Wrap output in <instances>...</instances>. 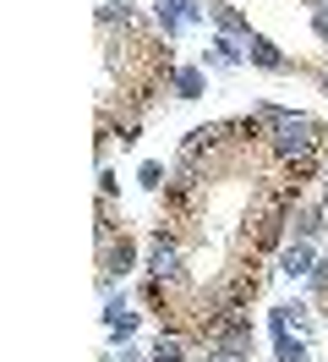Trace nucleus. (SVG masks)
Returning a JSON list of instances; mask_svg holds the SVG:
<instances>
[{"label":"nucleus","mask_w":328,"mask_h":362,"mask_svg":"<svg viewBox=\"0 0 328 362\" xmlns=\"http://www.w3.org/2000/svg\"><path fill=\"white\" fill-rule=\"evenodd\" d=\"M274 351H279V362H312V346L296 329H274Z\"/></svg>","instance_id":"obj_12"},{"label":"nucleus","mask_w":328,"mask_h":362,"mask_svg":"<svg viewBox=\"0 0 328 362\" xmlns=\"http://www.w3.org/2000/svg\"><path fill=\"white\" fill-rule=\"evenodd\" d=\"M137 187H142V192L170 187V181H164V165H159V159H142V165H137Z\"/></svg>","instance_id":"obj_14"},{"label":"nucleus","mask_w":328,"mask_h":362,"mask_svg":"<svg viewBox=\"0 0 328 362\" xmlns=\"http://www.w3.org/2000/svg\"><path fill=\"white\" fill-rule=\"evenodd\" d=\"M148 357H153V362H192V357H186V340H181V335H164V329L153 335Z\"/></svg>","instance_id":"obj_13"},{"label":"nucleus","mask_w":328,"mask_h":362,"mask_svg":"<svg viewBox=\"0 0 328 362\" xmlns=\"http://www.w3.org/2000/svg\"><path fill=\"white\" fill-rule=\"evenodd\" d=\"M202 362H236V357H224V351H214V357H202Z\"/></svg>","instance_id":"obj_21"},{"label":"nucleus","mask_w":328,"mask_h":362,"mask_svg":"<svg viewBox=\"0 0 328 362\" xmlns=\"http://www.w3.org/2000/svg\"><path fill=\"white\" fill-rule=\"evenodd\" d=\"M323 137H328L323 121L290 110V121H279V127L268 132V154L274 159H296V154H306V148H323Z\"/></svg>","instance_id":"obj_1"},{"label":"nucleus","mask_w":328,"mask_h":362,"mask_svg":"<svg viewBox=\"0 0 328 362\" xmlns=\"http://www.w3.org/2000/svg\"><path fill=\"white\" fill-rule=\"evenodd\" d=\"M148 274L164 280V286H181V280H186V252H181V242H175L164 226L148 236Z\"/></svg>","instance_id":"obj_2"},{"label":"nucleus","mask_w":328,"mask_h":362,"mask_svg":"<svg viewBox=\"0 0 328 362\" xmlns=\"http://www.w3.org/2000/svg\"><path fill=\"white\" fill-rule=\"evenodd\" d=\"M306 291L317 296V302H328V258H317V269H312V280H306Z\"/></svg>","instance_id":"obj_15"},{"label":"nucleus","mask_w":328,"mask_h":362,"mask_svg":"<svg viewBox=\"0 0 328 362\" xmlns=\"http://www.w3.org/2000/svg\"><path fill=\"white\" fill-rule=\"evenodd\" d=\"M246 61H252L257 71H274V77L301 71V61H296V55H284V49L274 45V39H262V33H252V39H246Z\"/></svg>","instance_id":"obj_5"},{"label":"nucleus","mask_w":328,"mask_h":362,"mask_svg":"<svg viewBox=\"0 0 328 362\" xmlns=\"http://www.w3.org/2000/svg\"><path fill=\"white\" fill-rule=\"evenodd\" d=\"M153 17H159V33L175 39V33H186L208 17V6H197V0H153Z\"/></svg>","instance_id":"obj_4"},{"label":"nucleus","mask_w":328,"mask_h":362,"mask_svg":"<svg viewBox=\"0 0 328 362\" xmlns=\"http://www.w3.org/2000/svg\"><path fill=\"white\" fill-rule=\"evenodd\" d=\"M241 61H246V39H230V33H214L208 49H202V66H214V71H236Z\"/></svg>","instance_id":"obj_8"},{"label":"nucleus","mask_w":328,"mask_h":362,"mask_svg":"<svg viewBox=\"0 0 328 362\" xmlns=\"http://www.w3.org/2000/svg\"><path fill=\"white\" fill-rule=\"evenodd\" d=\"M115 192H121L115 170H109V165H99V198H109V204H115Z\"/></svg>","instance_id":"obj_17"},{"label":"nucleus","mask_w":328,"mask_h":362,"mask_svg":"<svg viewBox=\"0 0 328 362\" xmlns=\"http://www.w3.org/2000/svg\"><path fill=\"white\" fill-rule=\"evenodd\" d=\"M268 329H296V335H312V308H306L301 296H290V302H279V308H274Z\"/></svg>","instance_id":"obj_10"},{"label":"nucleus","mask_w":328,"mask_h":362,"mask_svg":"<svg viewBox=\"0 0 328 362\" xmlns=\"http://www.w3.org/2000/svg\"><path fill=\"white\" fill-rule=\"evenodd\" d=\"M170 93H175V99H186V105L202 99V93H208V66H175L170 71Z\"/></svg>","instance_id":"obj_11"},{"label":"nucleus","mask_w":328,"mask_h":362,"mask_svg":"<svg viewBox=\"0 0 328 362\" xmlns=\"http://www.w3.org/2000/svg\"><path fill=\"white\" fill-rule=\"evenodd\" d=\"M312 33L328 45V0H312Z\"/></svg>","instance_id":"obj_16"},{"label":"nucleus","mask_w":328,"mask_h":362,"mask_svg":"<svg viewBox=\"0 0 328 362\" xmlns=\"http://www.w3.org/2000/svg\"><path fill=\"white\" fill-rule=\"evenodd\" d=\"M317 269V242H284L279 247V274L284 280H312Z\"/></svg>","instance_id":"obj_7"},{"label":"nucleus","mask_w":328,"mask_h":362,"mask_svg":"<svg viewBox=\"0 0 328 362\" xmlns=\"http://www.w3.org/2000/svg\"><path fill=\"white\" fill-rule=\"evenodd\" d=\"M290 230H296V242H317L328 230V214H323V198H312V204H290Z\"/></svg>","instance_id":"obj_6"},{"label":"nucleus","mask_w":328,"mask_h":362,"mask_svg":"<svg viewBox=\"0 0 328 362\" xmlns=\"http://www.w3.org/2000/svg\"><path fill=\"white\" fill-rule=\"evenodd\" d=\"M317 93H323V99H328V66L317 71Z\"/></svg>","instance_id":"obj_19"},{"label":"nucleus","mask_w":328,"mask_h":362,"mask_svg":"<svg viewBox=\"0 0 328 362\" xmlns=\"http://www.w3.org/2000/svg\"><path fill=\"white\" fill-rule=\"evenodd\" d=\"M317 187H323V198H328V159H323V176H317Z\"/></svg>","instance_id":"obj_20"},{"label":"nucleus","mask_w":328,"mask_h":362,"mask_svg":"<svg viewBox=\"0 0 328 362\" xmlns=\"http://www.w3.org/2000/svg\"><path fill=\"white\" fill-rule=\"evenodd\" d=\"M323 329H328V302H323Z\"/></svg>","instance_id":"obj_22"},{"label":"nucleus","mask_w":328,"mask_h":362,"mask_svg":"<svg viewBox=\"0 0 328 362\" xmlns=\"http://www.w3.org/2000/svg\"><path fill=\"white\" fill-rule=\"evenodd\" d=\"M121 362H153L148 351H137V346H121Z\"/></svg>","instance_id":"obj_18"},{"label":"nucleus","mask_w":328,"mask_h":362,"mask_svg":"<svg viewBox=\"0 0 328 362\" xmlns=\"http://www.w3.org/2000/svg\"><path fill=\"white\" fill-rule=\"evenodd\" d=\"M208 23L219 33H230V39H252V23H246V11H236L230 0H208Z\"/></svg>","instance_id":"obj_9"},{"label":"nucleus","mask_w":328,"mask_h":362,"mask_svg":"<svg viewBox=\"0 0 328 362\" xmlns=\"http://www.w3.org/2000/svg\"><path fill=\"white\" fill-rule=\"evenodd\" d=\"M137 269V236L131 230H115L99 242V274H115V280H126Z\"/></svg>","instance_id":"obj_3"}]
</instances>
